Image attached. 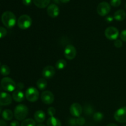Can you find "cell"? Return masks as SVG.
<instances>
[{
    "mask_svg": "<svg viewBox=\"0 0 126 126\" xmlns=\"http://www.w3.org/2000/svg\"><path fill=\"white\" fill-rule=\"evenodd\" d=\"M1 22L6 28H12L16 25L17 20L13 12L6 11L1 16Z\"/></svg>",
    "mask_w": 126,
    "mask_h": 126,
    "instance_id": "cell-1",
    "label": "cell"
},
{
    "mask_svg": "<svg viewBox=\"0 0 126 126\" xmlns=\"http://www.w3.org/2000/svg\"><path fill=\"white\" fill-rule=\"evenodd\" d=\"M28 114V108L23 104H19L14 109V117L17 120L23 121Z\"/></svg>",
    "mask_w": 126,
    "mask_h": 126,
    "instance_id": "cell-2",
    "label": "cell"
},
{
    "mask_svg": "<svg viewBox=\"0 0 126 126\" xmlns=\"http://www.w3.org/2000/svg\"><path fill=\"white\" fill-rule=\"evenodd\" d=\"M1 85L2 88L7 92H14L17 87V84L12 78L4 77L1 79Z\"/></svg>",
    "mask_w": 126,
    "mask_h": 126,
    "instance_id": "cell-3",
    "label": "cell"
},
{
    "mask_svg": "<svg viewBox=\"0 0 126 126\" xmlns=\"http://www.w3.org/2000/svg\"><path fill=\"white\" fill-rule=\"evenodd\" d=\"M32 19L28 15H22L17 20V25L21 30H27L31 27Z\"/></svg>",
    "mask_w": 126,
    "mask_h": 126,
    "instance_id": "cell-4",
    "label": "cell"
},
{
    "mask_svg": "<svg viewBox=\"0 0 126 126\" xmlns=\"http://www.w3.org/2000/svg\"><path fill=\"white\" fill-rule=\"evenodd\" d=\"M25 95L28 101L30 102H35L39 98V91L35 87H30L27 89Z\"/></svg>",
    "mask_w": 126,
    "mask_h": 126,
    "instance_id": "cell-5",
    "label": "cell"
},
{
    "mask_svg": "<svg viewBox=\"0 0 126 126\" xmlns=\"http://www.w3.org/2000/svg\"><path fill=\"white\" fill-rule=\"evenodd\" d=\"M105 35L110 40H116L119 35V30L114 27H109L106 28Z\"/></svg>",
    "mask_w": 126,
    "mask_h": 126,
    "instance_id": "cell-6",
    "label": "cell"
},
{
    "mask_svg": "<svg viewBox=\"0 0 126 126\" xmlns=\"http://www.w3.org/2000/svg\"><path fill=\"white\" fill-rule=\"evenodd\" d=\"M111 11V6L107 2H102L98 5L97 8V12L99 16H106L110 13Z\"/></svg>",
    "mask_w": 126,
    "mask_h": 126,
    "instance_id": "cell-7",
    "label": "cell"
},
{
    "mask_svg": "<svg viewBox=\"0 0 126 126\" xmlns=\"http://www.w3.org/2000/svg\"><path fill=\"white\" fill-rule=\"evenodd\" d=\"M114 118L118 123H126V107H121L116 111Z\"/></svg>",
    "mask_w": 126,
    "mask_h": 126,
    "instance_id": "cell-8",
    "label": "cell"
},
{
    "mask_svg": "<svg viewBox=\"0 0 126 126\" xmlns=\"http://www.w3.org/2000/svg\"><path fill=\"white\" fill-rule=\"evenodd\" d=\"M76 49L74 46L71 44H68L66 46L64 50V55L66 59L68 60H73L75 58L76 55Z\"/></svg>",
    "mask_w": 126,
    "mask_h": 126,
    "instance_id": "cell-9",
    "label": "cell"
},
{
    "mask_svg": "<svg viewBox=\"0 0 126 126\" xmlns=\"http://www.w3.org/2000/svg\"><path fill=\"white\" fill-rule=\"evenodd\" d=\"M41 100L44 104L50 105L54 102V95L49 91H45L42 92L41 95Z\"/></svg>",
    "mask_w": 126,
    "mask_h": 126,
    "instance_id": "cell-10",
    "label": "cell"
},
{
    "mask_svg": "<svg viewBox=\"0 0 126 126\" xmlns=\"http://www.w3.org/2000/svg\"><path fill=\"white\" fill-rule=\"evenodd\" d=\"M70 112L73 116L78 118L82 113V106L78 103H73L70 106Z\"/></svg>",
    "mask_w": 126,
    "mask_h": 126,
    "instance_id": "cell-11",
    "label": "cell"
},
{
    "mask_svg": "<svg viewBox=\"0 0 126 126\" xmlns=\"http://www.w3.org/2000/svg\"><path fill=\"white\" fill-rule=\"evenodd\" d=\"M12 97L7 92H0V105L7 106L11 104Z\"/></svg>",
    "mask_w": 126,
    "mask_h": 126,
    "instance_id": "cell-12",
    "label": "cell"
},
{
    "mask_svg": "<svg viewBox=\"0 0 126 126\" xmlns=\"http://www.w3.org/2000/svg\"><path fill=\"white\" fill-rule=\"evenodd\" d=\"M55 70L54 66L48 65L43 68L42 71V75L45 79H50L55 75Z\"/></svg>",
    "mask_w": 126,
    "mask_h": 126,
    "instance_id": "cell-13",
    "label": "cell"
},
{
    "mask_svg": "<svg viewBox=\"0 0 126 126\" xmlns=\"http://www.w3.org/2000/svg\"><path fill=\"white\" fill-rule=\"evenodd\" d=\"M47 14L50 17L55 18V17H57L59 15L60 9H59V7L56 4H50L47 7Z\"/></svg>",
    "mask_w": 126,
    "mask_h": 126,
    "instance_id": "cell-14",
    "label": "cell"
},
{
    "mask_svg": "<svg viewBox=\"0 0 126 126\" xmlns=\"http://www.w3.org/2000/svg\"><path fill=\"white\" fill-rule=\"evenodd\" d=\"M24 94L22 91H20V90H17V91H14L12 93V98L16 102H22L24 100L25 98Z\"/></svg>",
    "mask_w": 126,
    "mask_h": 126,
    "instance_id": "cell-15",
    "label": "cell"
},
{
    "mask_svg": "<svg viewBox=\"0 0 126 126\" xmlns=\"http://www.w3.org/2000/svg\"><path fill=\"white\" fill-rule=\"evenodd\" d=\"M34 119L36 123H43L46 119L45 113L42 110L36 111L34 114Z\"/></svg>",
    "mask_w": 126,
    "mask_h": 126,
    "instance_id": "cell-16",
    "label": "cell"
},
{
    "mask_svg": "<svg viewBox=\"0 0 126 126\" xmlns=\"http://www.w3.org/2000/svg\"><path fill=\"white\" fill-rule=\"evenodd\" d=\"M33 2L38 8L43 9L49 6L50 0H33Z\"/></svg>",
    "mask_w": 126,
    "mask_h": 126,
    "instance_id": "cell-17",
    "label": "cell"
},
{
    "mask_svg": "<svg viewBox=\"0 0 126 126\" xmlns=\"http://www.w3.org/2000/svg\"><path fill=\"white\" fill-rule=\"evenodd\" d=\"M126 18V12L123 9L116 11L114 14V18L117 21H123Z\"/></svg>",
    "mask_w": 126,
    "mask_h": 126,
    "instance_id": "cell-18",
    "label": "cell"
},
{
    "mask_svg": "<svg viewBox=\"0 0 126 126\" xmlns=\"http://www.w3.org/2000/svg\"><path fill=\"white\" fill-rule=\"evenodd\" d=\"M47 126H62L61 121L54 116L50 117L47 120Z\"/></svg>",
    "mask_w": 126,
    "mask_h": 126,
    "instance_id": "cell-19",
    "label": "cell"
},
{
    "mask_svg": "<svg viewBox=\"0 0 126 126\" xmlns=\"http://www.w3.org/2000/svg\"><path fill=\"white\" fill-rule=\"evenodd\" d=\"M14 114L12 111L10 110H5L2 112V117L4 120L11 121L13 118Z\"/></svg>",
    "mask_w": 126,
    "mask_h": 126,
    "instance_id": "cell-20",
    "label": "cell"
},
{
    "mask_svg": "<svg viewBox=\"0 0 126 126\" xmlns=\"http://www.w3.org/2000/svg\"><path fill=\"white\" fill-rule=\"evenodd\" d=\"M36 86L39 90H44L47 86V82L45 78H40L37 81Z\"/></svg>",
    "mask_w": 126,
    "mask_h": 126,
    "instance_id": "cell-21",
    "label": "cell"
},
{
    "mask_svg": "<svg viewBox=\"0 0 126 126\" xmlns=\"http://www.w3.org/2000/svg\"><path fill=\"white\" fill-rule=\"evenodd\" d=\"M66 65H67V63L66 60L64 59H59L55 63V67L58 70H63L66 66Z\"/></svg>",
    "mask_w": 126,
    "mask_h": 126,
    "instance_id": "cell-22",
    "label": "cell"
},
{
    "mask_svg": "<svg viewBox=\"0 0 126 126\" xmlns=\"http://www.w3.org/2000/svg\"><path fill=\"white\" fill-rule=\"evenodd\" d=\"M21 126H36V121L32 118L24 119L21 123Z\"/></svg>",
    "mask_w": 126,
    "mask_h": 126,
    "instance_id": "cell-23",
    "label": "cell"
},
{
    "mask_svg": "<svg viewBox=\"0 0 126 126\" xmlns=\"http://www.w3.org/2000/svg\"><path fill=\"white\" fill-rule=\"evenodd\" d=\"M10 73H11V70L7 65H2L0 67V73L2 76H7V75H9Z\"/></svg>",
    "mask_w": 126,
    "mask_h": 126,
    "instance_id": "cell-24",
    "label": "cell"
},
{
    "mask_svg": "<svg viewBox=\"0 0 126 126\" xmlns=\"http://www.w3.org/2000/svg\"><path fill=\"white\" fill-rule=\"evenodd\" d=\"M103 114L101 112H96L93 114V119L95 121L100 122L103 119Z\"/></svg>",
    "mask_w": 126,
    "mask_h": 126,
    "instance_id": "cell-25",
    "label": "cell"
},
{
    "mask_svg": "<svg viewBox=\"0 0 126 126\" xmlns=\"http://www.w3.org/2000/svg\"><path fill=\"white\" fill-rule=\"evenodd\" d=\"M85 123H86V119L82 118V117L79 116L76 119V124H77V125L82 126L84 125Z\"/></svg>",
    "mask_w": 126,
    "mask_h": 126,
    "instance_id": "cell-26",
    "label": "cell"
},
{
    "mask_svg": "<svg viewBox=\"0 0 126 126\" xmlns=\"http://www.w3.org/2000/svg\"><path fill=\"white\" fill-rule=\"evenodd\" d=\"M7 30L5 28L2 27H0V39L4 38L6 35H7Z\"/></svg>",
    "mask_w": 126,
    "mask_h": 126,
    "instance_id": "cell-27",
    "label": "cell"
},
{
    "mask_svg": "<svg viewBox=\"0 0 126 126\" xmlns=\"http://www.w3.org/2000/svg\"><path fill=\"white\" fill-rule=\"evenodd\" d=\"M111 5L114 7H119L121 4V0H111Z\"/></svg>",
    "mask_w": 126,
    "mask_h": 126,
    "instance_id": "cell-28",
    "label": "cell"
},
{
    "mask_svg": "<svg viewBox=\"0 0 126 126\" xmlns=\"http://www.w3.org/2000/svg\"><path fill=\"white\" fill-rule=\"evenodd\" d=\"M55 113H56V110H55V109L54 107H50V108H49V109L47 110V113L50 116V117L54 116L55 115Z\"/></svg>",
    "mask_w": 126,
    "mask_h": 126,
    "instance_id": "cell-29",
    "label": "cell"
},
{
    "mask_svg": "<svg viewBox=\"0 0 126 126\" xmlns=\"http://www.w3.org/2000/svg\"><path fill=\"white\" fill-rule=\"evenodd\" d=\"M114 45L116 48H121L123 46V42L120 39H116L114 41Z\"/></svg>",
    "mask_w": 126,
    "mask_h": 126,
    "instance_id": "cell-30",
    "label": "cell"
},
{
    "mask_svg": "<svg viewBox=\"0 0 126 126\" xmlns=\"http://www.w3.org/2000/svg\"><path fill=\"white\" fill-rule=\"evenodd\" d=\"M94 111V109H92V107L89 105H87L85 107V113L86 114H91L92 112Z\"/></svg>",
    "mask_w": 126,
    "mask_h": 126,
    "instance_id": "cell-31",
    "label": "cell"
},
{
    "mask_svg": "<svg viewBox=\"0 0 126 126\" xmlns=\"http://www.w3.org/2000/svg\"><path fill=\"white\" fill-rule=\"evenodd\" d=\"M120 38L121 41L126 42V30L122 31L120 34Z\"/></svg>",
    "mask_w": 126,
    "mask_h": 126,
    "instance_id": "cell-32",
    "label": "cell"
},
{
    "mask_svg": "<svg viewBox=\"0 0 126 126\" xmlns=\"http://www.w3.org/2000/svg\"><path fill=\"white\" fill-rule=\"evenodd\" d=\"M69 124H70L71 126H76L77 125L76 124V119H70L69 121Z\"/></svg>",
    "mask_w": 126,
    "mask_h": 126,
    "instance_id": "cell-33",
    "label": "cell"
},
{
    "mask_svg": "<svg viewBox=\"0 0 126 126\" xmlns=\"http://www.w3.org/2000/svg\"><path fill=\"white\" fill-rule=\"evenodd\" d=\"M22 2L25 6H30L32 2V0H22Z\"/></svg>",
    "mask_w": 126,
    "mask_h": 126,
    "instance_id": "cell-34",
    "label": "cell"
},
{
    "mask_svg": "<svg viewBox=\"0 0 126 126\" xmlns=\"http://www.w3.org/2000/svg\"><path fill=\"white\" fill-rule=\"evenodd\" d=\"M10 126H20L19 123L17 121H13L10 124Z\"/></svg>",
    "mask_w": 126,
    "mask_h": 126,
    "instance_id": "cell-35",
    "label": "cell"
},
{
    "mask_svg": "<svg viewBox=\"0 0 126 126\" xmlns=\"http://www.w3.org/2000/svg\"><path fill=\"white\" fill-rule=\"evenodd\" d=\"M17 87L18 88V90L21 91L24 87V84L22 82H19V83H18L17 84Z\"/></svg>",
    "mask_w": 126,
    "mask_h": 126,
    "instance_id": "cell-36",
    "label": "cell"
},
{
    "mask_svg": "<svg viewBox=\"0 0 126 126\" xmlns=\"http://www.w3.org/2000/svg\"><path fill=\"white\" fill-rule=\"evenodd\" d=\"M106 20L108 22H111L113 20V17H112L111 16H108V17L106 18Z\"/></svg>",
    "mask_w": 126,
    "mask_h": 126,
    "instance_id": "cell-37",
    "label": "cell"
},
{
    "mask_svg": "<svg viewBox=\"0 0 126 126\" xmlns=\"http://www.w3.org/2000/svg\"><path fill=\"white\" fill-rule=\"evenodd\" d=\"M0 126H7V124L4 120L0 119Z\"/></svg>",
    "mask_w": 126,
    "mask_h": 126,
    "instance_id": "cell-38",
    "label": "cell"
},
{
    "mask_svg": "<svg viewBox=\"0 0 126 126\" xmlns=\"http://www.w3.org/2000/svg\"><path fill=\"white\" fill-rule=\"evenodd\" d=\"M70 1V0H60V2H63V3H67V2H68Z\"/></svg>",
    "mask_w": 126,
    "mask_h": 126,
    "instance_id": "cell-39",
    "label": "cell"
},
{
    "mask_svg": "<svg viewBox=\"0 0 126 126\" xmlns=\"http://www.w3.org/2000/svg\"><path fill=\"white\" fill-rule=\"evenodd\" d=\"M107 126H118L116 124H114V123H110V124H108Z\"/></svg>",
    "mask_w": 126,
    "mask_h": 126,
    "instance_id": "cell-40",
    "label": "cell"
},
{
    "mask_svg": "<svg viewBox=\"0 0 126 126\" xmlns=\"http://www.w3.org/2000/svg\"><path fill=\"white\" fill-rule=\"evenodd\" d=\"M37 126H46L44 125V124H38V125Z\"/></svg>",
    "mask_w": 126,
    "mask_h": 126,
    "instance_id": "cell-41",
    "label": "cell"
},
{
    "mask_svg": "<svg viewBox=\"0 0 126 126\" xmlns=\"http://www.w3.org/2000/svg\"><path fill=\"white\" fill-rule=\"evenodd\" d=\"M1 112H2V108H1V107H0V114L1 113Z\"/></svg>",
    "mask_w": 126,
    "mask_h": 126,
    "instance_id": "cell-42",
    "label": "cell"
},
{
    "mask_svg": "<svg viewBox=\"0 0 126 126\" xmlns=\"http://www.w3.org/2000/svg\"><path fill=\"white\" fill-rule=\"evenodd\" d=\"M0 66H1V62H0Z\"/></svg>",
    "mask_w": 126,
    "mask_h": 126,
    "instance_id": "cell-43",
    "label": "cell"
},
{
    "mask_svg": "<svg viewBox=\"0 0 126 126\" xmlns=\"http://www.w3.org/2000/svg\"></svg>",
    "mask_w": 126,
    "mask_h": 126,
    "instance_id": "cell-44",
    "label": "cell"
},
{
    "mask_svg": "<svg viewBox=\"0 0 126 126\" xmlns=\"http://www.w3.org/2000/svg\"></svg>",
    "mask_w": 126,
    "mask_h": 126,
    "instance_id": "cell-45",
    "label": "cell"
}]
</instances>
